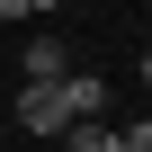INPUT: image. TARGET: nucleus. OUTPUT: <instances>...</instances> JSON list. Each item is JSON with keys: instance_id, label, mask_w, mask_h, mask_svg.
Here are the masks:
<instances>
[{"instance_id": "obj_1", "label": "nucleus", "mask_w": 152, "mask_h": 152, "mask_svg": "<svg viewBox=\"0 0 152 152\" xmlns=\"http://www.w3.org/2000/svg\"><path fill=\"white\" fill-rule=\"evenodd\" d=\"M9 116H18L27 134H63V125H72V107H63V81H27Z\"/></svg>"}, {"instance_id": "obj_2", "label": "nucleus", "mask_w": 152, "mask_h": 152, "mask_svg": "<svg viewBox=\"0 0 152 152\" xmlns=\"http://www.w3.org/2000/svg\"><path fill=\"white\" fill-rule=\"evenodd\" d=\"M63 107H72V125L81 116H107V81L99 72H63Z\"/></svg>"}, {"instance_id": "obj_3", "label": "nucleus", "mask_w": 152, "mask_h": 152, "mask_svg": "<svg viewBox=\"0 0 152 152\" xmlns=\"http://www.w3.org/2000/svg\"><path fill=\"white\" fill-rule=\"evenodd\" d=\"M18 72H27V81H63V72H72V54H63V36H27V54H18Z\"/></svg>"}, {"instance_id": "obj_4", "label": "nucleus", "mask_w": 152, "mask_h": 152, "mask_svg": "<svg viewBox=\"0 0 152 152\" xmlns=\"http://www.w3.org/2000/svg\"><path fill=\"white\" fill-rule=\"evenodd\" d=\"M54 143H63V152H125V143H116V125H107V116H81V125H63V134H54Z\"/></svg>"}, {"instance_id": "obj_5", "label": "nucleus", "mask_w": 152, "mask_h": 152, "mask_svg": "<svg viewBox=\"0 0 152 152\" xmlns=\"http://www.w3.org/2000/svg\"><path fill=\"white\" fill-rule=\"evenodd\" d=\"M116 143H125V152H152V116H134V125H116Z\"/></svg>"}, {"instance_id": "obj_6", "label": "nucleus", "mask_w": 152, "mask_h": 152, "mask_svg": "<svg viewBox=\"0 0 152 152\" xmlns=\"http://www.w3.org/2000/svg\"><path fill=\"white\" fill-rule=\"evenodd\" d=\"M0 18H27V0H0Z\"/></svg>"}, {"instance_id": "obj_7", "label": "nucleus", "mask_w": 152, "mask_h": 152, "mask_svg": "<svg viewBox=\"0 0 152 152\" xmlns=\"http://www.w3.org/2000/svg\"><path fill=\"white\" fill-rule=\"evenodd\" d=\"M134 72H143V90H152V45H143V63H134Z\"/></svg>"}, {"instance_id": "obj_8", "label": "nucleus", "mask_w": 152, "mask_h": 152, "mask_svg": "<svg viewBox=\"0 0 152 152\" xmlns=\"http://www.w3.org/2000/svg\"><path fill=\"white\" fill-rule=\"evenodd\" d=\"M63 9H81V0H63Z\"/></svg>"}]
</instances>
